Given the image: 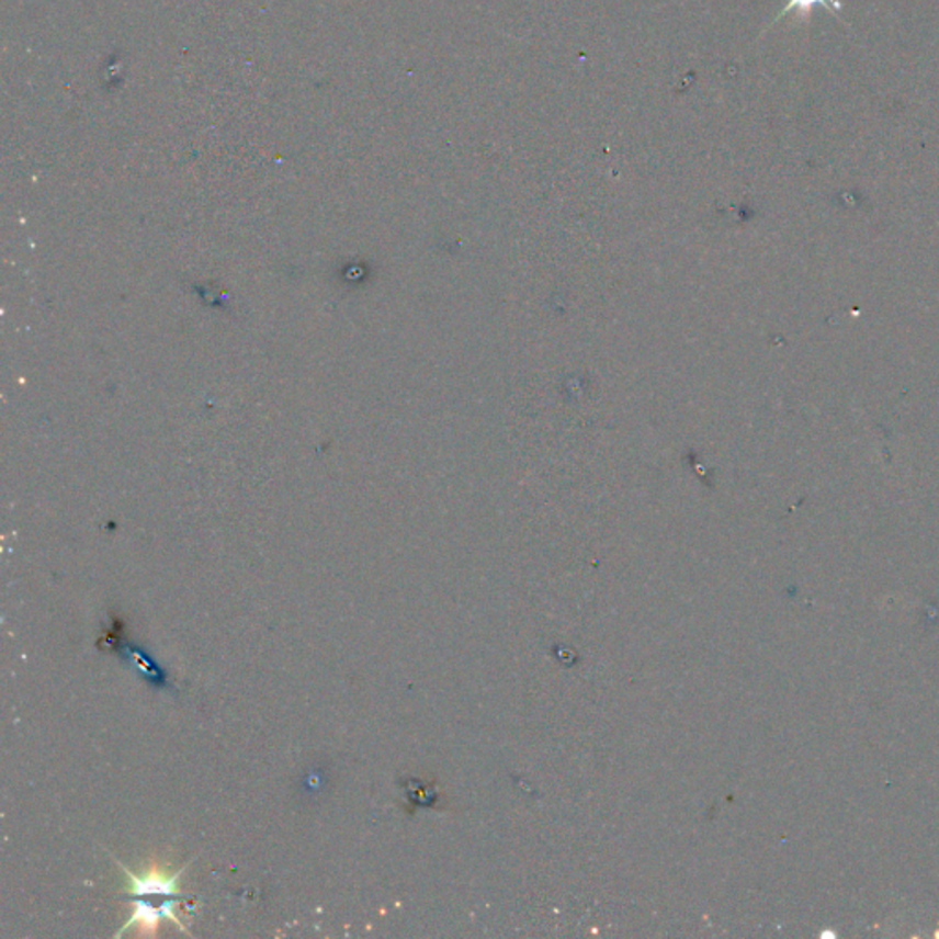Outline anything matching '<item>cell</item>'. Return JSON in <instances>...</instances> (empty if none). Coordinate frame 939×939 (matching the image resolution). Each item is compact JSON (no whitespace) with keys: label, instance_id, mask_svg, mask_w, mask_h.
Wrapping results in <instances>:
<instances>
[{"label":"cell","instance_id":"3","mask_svg":"<svg viewBox=\"0 0 939 939\" xmlns=\"http://www.w3.org/2000/svg\"><path fill=\"white\" fill-rule=\"evenodd\" d=\"M815 7H824L831 13L842 12V2L840 0H788V4L783 8L778 19L785 18L789 12H799L800 18H805V13H811ZM777 19V21H778Z\"/></svg>","mask_w":939,"mask_h":939},{"label":"cell","instance_id":"4","mask_svg":"<svg viewBox=\"0 0 939 939\" xmlns=\"http://www.w3.org/2000/svg\"><path fill=\"white\" fill-rule=\"evenodd\" d=\"M127 659H129L131 663H135V665L138 666V668H140L144 674H146V677H149V681H151L152 685H158V687H166V676H162V674H160V670H158L157 665H155L151 659H147L146 655H144V652H140V649L133 648V646H127Z\"/></svg>","mask_w":939,"mask_h":939},{"label":"cell","instance_id":"2","mask_svg":"<svg viewBox=\"0 0 939 939\" xmlns=\"http://www.w3.org/2000/svg\"><path fill=\"white\" fill-rule=\"evenodd\" d=\"M177 910H179V903H177V901H166V903H162L160 906H152L151 903H147V901H135L133 914H131V917L127 919L124 927L117 930L116 938L124 936V934L127 932V930H131V928H138V932H140L142 936H157L158 927H160V921H162V919L173 921L182 932L190 934L191 936V930L185 928V925L182 923V919H180Z\"/></svg>","mask_w":939,"mask_h":939},{"label":"cell","instance_id":"1","mask_svg":"<svg viewBox=\"0 0 939 939\" xmlns=\"http://www.w3.org/2000/svg\"><path fill=\"white\" fill-rule=\"evenodd\" d=\"M112 859L127 875L125 886L122 889L124 894L182 895V892H180V878H182V873H184L188 867H182L177 872H169L168 868L151 864V867L144 868L142 873H135L125 867L124 862L117 861L116 857L112 856Z\"/></svg>","mask_w":939,"mask_h":939}]
</instances>
